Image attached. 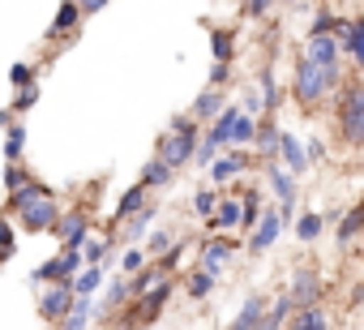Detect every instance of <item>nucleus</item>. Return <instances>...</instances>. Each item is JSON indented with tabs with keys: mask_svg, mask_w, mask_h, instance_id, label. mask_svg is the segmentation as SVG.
<instances>
[{
	"mask_svg": "<svg viewBox=\"0 0 364 330\" xmlns=\"http://www.w3.org/2000/svg\"><path fill=\"white\" fill-rule=\"evenodd\" d=\"M291 95H296V103H300L304 112H313V107H321V103L330 99V86H326V78H321V65H313L304 52H300V60L291 65Z\"/></svg>",
	"mask_w": 364,
	"mask_h": 330,
	"instance_id": "nucleus-1",
	"label": "nucleus"
},
{
	"mask_svg": "<svg viewBox=\"0 0 364 330\" xmlns=\"http://www.w3.org/2000/svg\"><path fill=\"white\" fill-rule=\"evenodd\" d=\"M338 133L343 142H364V86H338Z\"/></svg>",
	"mask_w": 364,
	"mask_h": 330,
	"instance_id": "nucleus-2",
	"label": "nucleus"
},
{
	"mask_svg": "<svg viewBox=\"0 0 364 330\" xmlns=\"http://www.w3.org/2000/svg\"><path fill=\"white\" fill-rule=\"evenodd\" d=\"M249 146H223L210 163H206V172H210V185L215 189H223V185H232V181H240L245 172H249Z\"/></svg>",
	"mask_w": 364,
	"mask_h": 330,
	"instance_id": "nucleus-3",
	"label": "nucleus"
},
{
	"mask_svg": "<svg viewBox=\"0 0 364 330\" xmlns=\"http://www.w3.org/2000/svg\"><path fill=\"white\" fill-rule=\"evenodd\" d=\"M198 137H202V129H185V133H176V129H171V133H163V137H159V150H154V154L167 163V168H176V172H180V168H189V163H193Z\"/></svg>",
	"mask_w": 364,
	"mask_h": 330,
	"instance_id": "nucleus-4",
	"label": "nucleus"
},
{
	"mask_svg": "<svg viewBox=\"0 0 364 330\" xmlns=\"http://www.w3.org/2000/svg\"><path fill=\"white\" fill-rule=\"evenodd\" d=\"M56 219H60V202H56L52 193H43V198H35L31 206H22V211H18V223H22L31 236L52 232V228H56Z\"/></svg>",
	"mask_w": 364,
	"mask_h": 330,
	"instance_id": "nucleus-5",
	"label": "nucleus"
},
{
	"mask_svg": "<svg viewBox=\"0 0 364 330\" xmlns=\"http://www.w3.org/2000/svg\"><path fill=\"white\" fill-rule=\"evenodd\" d=\"M283 228H287V219L279 215V211H262V219H257V228L245 236V253H266V249H274L279 245V236H283Z\"/></svg>",
	"mask_w": 364,
	"mask_h": 330,
	"instance_id": "nucleus-6",
	"label": "nucleus"
},
{
	"mask_svg": "<svg viewBox=\"0 0 364 330\" xmlns=\"http://www.w3.org/2000/svg\"><path fill=\"white\" fill-rule=\"evenodd\" d=\"M52 236H56L65 249H82V245H86V236H90V215H86V211H60V219H56Z\"/></svg>",
	"mask_w": 364,
	"mask_h": 330,
	"instance_id": "nucleus-7",
	"label": "nucleus"
},
{
	"mask_svg": "<svg viewBox=\"0 0 364 330\" xmlns=\"http://www.w3.org/2000/svg\"><path fill=\"white\" fill-rule=\"evenodd\" d=\"M69 304H73V283H43V292H39V317L43 321H56L60 326V317L69 313Z\"/></svg>",
	"mask_w": 364,
	"mask_h": 330,
	"instance_id": "nucleus-8",
	"label": "nucleus"
},
{
	"mask_svg": "<svg viewBox=\"0 0 364 330\" xmlns=\"http://www.w3.org/2000/svg\"><path fill=\"white\" fill-rule=\"evenodd\" d=\"M334 39L343 48V60H351L364 73V18H343V26H338Z\"/></svg>",
	"mask_w": 364,
	"mask_h": 330,
	"instance_id": "nucleus-9",
	"label": "nucleus"
},
{
	"mask_svg": "<svg viewBox=\"0 0 364 330\" xmlns=\"http://www.w3.org/2000/svg\"><path fill=\"white\" fill-rule=\"evenodd\" d=\"M198 253H202V266H206L210 275H223V266L240 253V245H236V240H228V236H206Z\"/></svg>",
	"mask_w": 364,
	"mask_h": 330,
	"instance_id": "nucleus-10",
	"label": "nucleus"
},
{
	"mask_svg": "<svg viewBox=\"0 0 364 330\" xmlns=\"http://www.w3.org/2000/svg\"><path fill=\"white\" fill-rule=\"evenodd\" d=\"M279 163H283V168H287L296 181H300V176L313 168V163H309V154H304V142H300L296 133H287V129L279 133Z\"/></svg>",
	"mask_w": 364,
	"mask_h": 330,
	"instance_id": "nucleus-11",
	"label": "nucleus"
},
{
	"mask_svg": "<svg viewBox=\"0 0 364 330\" xmlns=\"http://www.w3.org/2000/svg\"><path fill=\"white\" fill-rule=\"evenodd\" d=\"M154 219H159V206H154V202L137 206L124 223H116V228H120V236H116V240H124V245H141V236L150 232V223H154Z\"/></svg>",
	"mask_w": 364,
	"mask_h": 330,
	"instance_id": "nucleus-12",
	"label": "nucleus"
},
{
	"mask_svg": "<svg viewBox=\"0 0 364 330\" xmlns=\"http://www.w3.org/2000/svg\"><path fill=\"white\" fill-rule=\"evenodd\" d=\"M287 292H291L296 304H313V300H321V275H317L313 266H296Z\"/></svg>",
	"mask_w": 364,
	"mask_h": 330,
	"instance_id": "nucleus-13",
	"label": "nucleus"
},
{
	"mask_svg": "<svg viewBox=\"0 0 364 330\" xmlns=\"http://www.w3.org/2000/svg\"><path fill=\"white\" fill-rule=\"evenodd\" d=\"M82 9H77V0H60L56 5V18H52V26H48V39H73L77 35V26H82Z\"/></svg>",
	"mask_w": 364,
	"mask_h": 330,
	"instance_id": "nucleus-14",
	"label": "nucleus"
},
{
	"mask_svg": "<svg viewBox=\"0 0 364 330\" xmlns=\"http://www.w3.org/2000/svg\"><path fill=\"white\" fill-rule=\"evenodd\" d=\"M133 300V292H129V275H107V292H103V300H95V309H99V321L107 317V313H116L120 304H129Z\"/></svg>",
	"mask_w": 364,
	"mask_h": 330,
	"instance_id": "nucleus-15",
	"label": "nucleus"
},
{
	"mask_svg": "<svg viewBox=\"0 0 364 330\" xmlns=\"http://www.w3.org/2000/svg\"><path fill=\"white\" fill-rule=\"evenodd\" d=\"M279 120L274 116H262L257 120V133H253V142H249V150L257 154V159H270V154H279Z\"/></svg>",
	"mask_w": 364,
	"mask_h": 330,
	"instance_id": "nucleus-16",
	"label": "nucleus"
},
{
	"mask_svg": "<svg viewBox=\"0 0 364 330\" xmlns=\"http://www.w3.org/2000/svg\"><path fill=\"white\" fill-rule=\"evenodd\" d=\"M95 321H99L95 296H77V292H73V304H69V313L60 317V326H65V330H86V326H95Z\"/></svg>",
	"mask_w": 364,
	"mask_h": 330,
	"instance_id": "nucleus-17",
	"label": "nucleus"
},
{
	"mask_svg": "<svg viewBox=\"0 0 364 330\" xmlns=\"http://www.w3.org/2000/svg\"><path fill=\"white\" fill-rule=\"evenodd\" d=\"M257 95H262V103H266V116H279V107H283V86H279L274 65H262V73H257Z\"/></svg>",
	"mask_w": 364,
	"mask_h": 330,
	"instance_id": "nucleus-18",
	"label": "nucleus"
},
{
	"mask_svg": "<svg viewBox=\"0 0 364 330\" xmlns=\"http://www.w3.org/2000/svg\"><path fill=\"white\" fill-rule=\"evenodd\" d=\"M223 103H228V95H223V86H210V82H206V90H202V95L193 99V107H189V116H193L198 124H206V120H215V116H219V107H223Z\"/></svg>",
	"mask_w": 364,
	"mask_h": 330,
	"instance_id": "nucleus-19",
	"label": "nucleus"
},
{
	"mask_svg": "<svg viewBox=\"0 0 364 330\" xmlns=\"http://www.w3.org/2000/svg\"><path fill=\"white\" fill-rule=\"evenodd\" d=\"M360 232H364V202H355L351 211H343V215H338V228H334V240H338V249L355 245V240H360Z\"/></svg>",
	"mask_w": 364,
	"mask_h": 330,
	"instance_id": "nucleus-20",
	"label": "nucleus"
},
{
	"mask_svg": "<svg viewBox=\"0 0 364 330\" xmlns=\"http://www.w3.org/2000/svg\"><path fill=\"white\" fill-rule=\"evenodd\" d=\"M107 275H112V270H107L103 262H86V266H82L69 283H73V292H77V296H95V292L107 283Z\"/></svg>",
	"mask_w": 364,
	"mask_h": 330,
	"instance_id": "nucleus-21",
	"label": "nucleus"
},
{
	"mask_svg": "<svg viewBox=\"0 0 364 330\" xmlns=\"http://www.w3.org/2000/svg\"><path fill=\"white\" fill-rule=\"evenodd\" d=\"M287 326H296V330H321V326H330V313L321 309V300H313V304H296L291 317H287Z\"/></svg>",
	"mask_w": 364,
	"mask_h": 330,
	"instance_id": "nucleus-22",
	"label": "nucleus"
},
{
	"mask_svg": "<svg viewBox=\"0 0 364 330\" xmlns=\"http://www.w3.org/2000/svg\"><path fill=\"white\" fill-rule=\"evenodd\" d=\"M291 232H296V240H300V245H313V240H321V232H326V215L304 211V215H296V219H291Z\"/></svg>",
	"mask_w": 364,
	"mask_h": 330,
	"instance_id": "nucleus-23",
	"label": "nucleus"
},
{
	"mask_svg": "<svg viewBox=\"0 0 364 330\" xmlns=\"http://www.w3.org/2000/svg\"><path fill=\"white\" fill-rule=\"evenodd\" d=\"M291 309H296L291 292H279L274 300H266V317H262V330H279V326H287Z\"/></svg>",
	"mask_w": 364,
	"mask_h": 330,
	"instance_id": "nucleus-24",
	"label": "nucleus"
},
{
	"mask_svg": "<svg viewBox=\"0 0 364 330\" xmlns=\"http://www.w3.org/2000/svg\"><path fill=\"white\" fill-rule=\"evenodd\" d=\"M262 317H266V300L262 296H245V304L232 317V330H253V326H262Z\"/></svg>",
	"mask_w": 364,
	"mask_h": 330,
	"instance_id": "nucleus-25",
	"label": "nucleus"
},
{
	"mask_svg": "<svg viewBox=\"0 0 364 330\" xmlns=\"http://www.w3.org/2000/svg\"><path fill=\"white\" fill-rule=\"evenodd\" d=\"M146 189H167L171 181H176V168H167V163L154 154V159H146V168H141V176H137Z\"/></svg>",
	"mask_w": 364,
	"mask_h": 330,
	"instance_id": "nucleus-26",
	"label": "nucleus"
},
{
	"mask_svg": "<svg viewBox=\"0 0 364 330\" xmlns=\"http://www.w3.org/2000/svg\"><path fill=\"white\" fill-rule=\"evenodd\" d=\"M146 202H150V189L137 181V185H133V189H124V198L116 202V211H112V223H124V219H129L137 206H146Z\"/></svg>",
	"mask_w": 364,
	"mask_h": 330,
	"instance_id": "nucleus-27",
	"label": "nucleus"
},
{
	"mask_svg": "<svg viewBox=\"0 0 364 330\" xmlns=\"http://www.w3.org/2000/svg\"><path fill=\"white\" fill-rule=\"evenodd\" d=\"M210 56H215V60H228V65H236V31H228V26H215V31H210Z\"/></svg>",
	"mask_w": 364,
	"mask_h": 330,
	"instance_id": "nucleus-28",
	"label": "nucleus"
},
{
	"mask_svg": "<svg viewBox=\"0 0 364 330\" xmlns=\"http://www.w3.org/2000/svg\"><path fill=\"white\" fill-rule=\"evenodd\" d=\"M43 193H52V189H48L43 181H31V185H22V189L5 193V211H9V215H18L22 206H31V202H35V198H43Z\"/></svg>",
	"mask_w": 364,
	"mask_h": 330,
	"instance_id": "nucleus-29",
	"label": "nucleus"
},
{
	"mask_svg": "<svg viewBox=\"0 0 364 330\" xmlns=\"http://www.w3.org/2000/svg\"><path fill=\"white\" fill-rule=\"evenodd\" d=\"M257 120H262V116H249V112L240 107V112H236V120H232L228 146H249V142H253V133H257Z\"/></svg>",
	"mask_w": 364,
	"mask_h": 330,
	"instance_id": "nucleus-30",
	"label": "nucleus"
},
{
	"mask_svg": "<svg viewBox=\"0 0 364 330\" xmlns=\"http://www.w3.org/2000/svg\"><path fill=\"white\" fill-rule=\"evenodd\" d=\"M26 137H31V129H26V124H18V120H9V124H5V163H14V159H22V154H26Z\"/></svg>",
	"mask_w": 364,
	"mask_h": 330,
	"instance_id": "nucleus-31",
	"label": "nucleus"
},
{
	"mask_svg": "<svg viewBox=\"0 0 364 330\" xmlns=\"http://www.w3.org/2000/svg\"><path fill=\"white\" fill-rule=\"evenodd\" d=\"M215 283H219V275H210L206 266H198V270H189L185 292H189V300H206V296L215 292Z\"/></svg>",
	"mask_w": 364,
	"mask_h": 330,
	"instance_id": "nucleus-32",
	"label": "nucleus"
},
{
	"mask_svg": "<svg viewBox=\"0 0 364 330\" xmlns=\"http://www.w3.org/2000/svg\"><path fill=\"white\" fill-rule=\"evenodd\" d=\"M262 211H266V198H262L257 189H253L249 198H240V232H245V236H249V232L257 228V219H262Z\"/></svg>",
	"mask_w": 364,
	"mask_h": 330,
	"instance_id": "nucleus-33",
	"label": "nucleus"
},
{
	"mask_svg": "<svg viewBox=\"0 0 364 330\" xmlns=\"http://www.w3.org/2000/svg\"><path fill=\"white\" fill-rule=\"evenodd\" d=\"M60 279L69 283V275H65V262H60V253H56V257H48V262H39V266L31 270V283H35V287H39V283H60Z\"/></svg>",
	"mask_w": 364,
	"mask_h": 330,
	"instance_id": "nucleus-34",
	"label": "nucleus"
},
{
	"mask_svg": "<svg viewBox=\"0 0 364 330\" xmlns=\"http://www.w3.org/2000/svg\"><path fill=\"white\" fill-rule=\"evenodd\" d=\"M338 26H343V18L321 5V9L313 14V22H309V35H338Z\"/></svg>",
	"mask_w": 364,
	"mask_h": 330,
	"instance_id": "nucleus-35",
	"label": "nucleus"
},
{
	"mask_svg": "<svg viewBox=\"0 0 364 330\" xmlns=\"http://www.w3.org/2000/svg\"><path fill=\"white\" fill-rule=\"evenodd\" d=\"M43 99V90H39V82H31V86H18V95H14V103H9V112L14 116H26L35 103Z\"/></svg>",
	"mask_w": 364,
	"mask_h": 330,
	"instance_id": "nucleus-36",
	"label": "nucleus"
},
{
	"mask_svg": "<svg viewBox=\"0 0 364 330\" xmlns=\"http://www.w3.org/2000/svg\"><path fill=\"white\" fill-rule=\"evenodd\" d=\"M215 206H219V189H215V185H206V189L193 193V215H198V219H210Z\"/></svg>",
	"mask_w": 364,
	"mask_h": 330,
	"instance_id": "nucleus-37",
	"label": "nucleus"
},
{
	"mask_svg": "<svg viewBox=\"0 0 364 330\" xmlns=\"http://www.w3.org/2000/svg\"><path fill=\"white\" fill-rule=\"evenodd\" d=\"M35 176L22 168V159H14V163H5V193H14V189H22V185H31Z\"/></svg>",
	"mask_w": 364,
	"mask_h": 330,
	"instance_id": "nucleus-38",
	"label": "nucleus"
},
{
	"mask_svg": "<svg viewBox=\"0 0 364 330\" xmlns=\"http://www.w3.org/2000/svg\"><path fill=\"white\" fill-rule=\"evenodd\" d=\"M137 266H146V249H141V245H129V249L120 253V262H116V270H120V275H133Z\"/></svg>",
	"mask_w": 364,
	"mask_h": 330,
	"instance_id": "nucleus-39",
	"label": "nucleus"
},
{
	"mask_svg": "<svg viewBox=\"0 0 364 330\" xmlns=\"http://www.w3.org/2000/svg\"><path fill=\"white\" fill-rule=\"evenodd\" d=\"M171 240H176V232H146V257L167 253V249H171Z\"/></svg>",
	"mask_w": 364,
	"mask_h": 330,
	"instance_id": "nucleus-40",
	"label": "nucleus"
},
{
	"mask_svg": "<svg viewBox=\"0 0 364 330\" xmlns=\"http://www.w3.org/2000/svg\"><path fill=\"white\" fill-rule=\"evenodd\" d=\"M9 82H14V90H18V86H31V82H39V69L26 65V60H18V65L9 69Z\"/></svg>",
	"mask_w": 364,
	"mask_h": 330,
	"instance_id": "nucleus-41",
	"label": "nucleus"
},
{
	"mask_svg": "<svg viewBox=\"0 0 364 330\" xmlns=\"http://www.w3.org/2000/svg\"><path fill=\"white\" fill-rule=\"evenodd\" d=\"M279 0H240V14L245 18H270Z\"/></svg>",
	"mask_w": 364,
	"mask_h": 330,
	"instance_id": "nucleus-42",
	"label": "nucleus"
},
{
	"mask_svg": "<svg viewBox=\"0 0 364 330\" xmlns=\"http://www.w3.org/2000/svg\"><path fill=\"white\" fill-rule=\"evenodd\" d=\"M236 103H240V107H245L249 116H266V103H262V95H257V86H249V90H245V95H240Z\"/></svg>",
	"mask_w": 364,
	"mask_h": 330,
	"instance_id": "nucleus-43",
	"label": "nucleus"
},
{
	"mask_svg": "<svg viewBox=\"0 0 364 330\" xmlns=\"http://www.w3.org/2000/svg\"><path fill=\"white\" fill-rule=\"evenodd\" d=\"M232 82V65L228 60H215L210 65V86H228Z\"/></svg>",
	"mask_w": 364,
	"mask_h": 330,
	"instance_id": "nucleus-44",
	"label": "nucleus"
},
{
	"mask_svg": "<svg viewBox=\"0 0 364 330\" xmlns=\"http://www.w3.org/2000/svg\"><path fill=\"white\" fill-rule=\"evenodd\" d=\"M304 154H309V163H326V142L321 137H309L304 142Z\"/></svg>",
	"mask_w": 364,
	"mask_h": 330,
	"instance_id": "nucleus-45",
	"label": "nucleus"
},
{
	"mask_svg": "<svg viewBox=\"0 0 364 330\" xmlns=\"http://www.w3.org/2000/svg\"><path fill=\"white\" fill-rule=\"evenodd\" d=\"M77 9L90 18V14H103V9H107V0H77Z\"/></svg>",
	"mask_w": 364,
	"mask_h": 330,
	"instance_id": "nucleus-46",
	"label": "nucleus"
},
{
	"mask_svg": "<svg viewBox=\"0 0 364 330\" xmlns=\"http://www.w3.org/2000/svg\"><path fill=\"white\" fill-rule=\"evenodd\" d=\"M5 245H14V223L0 219V249H5Z\"/></svg>",
	"mask_w": 364,
	"mask_h": 330,
	"instance_id": "nucleus-47",
	"label": "nucleus"
},
{
	"mask_svg": "<svg viewBox=\"0 0 364 330\" xmlns=\"http://www.w3.org/2000/svg\"><path fill=\"white\" fill-rule=\"evenodd\" d=\"M9 120H18V116H14V112H9V107H0V129H5V124H9Z\"/></svg>",
	"mask_w": 364,
	"mask_h": 330,
	"instance_id": "nucleus-48",
	"label": "nucleus"
},
{
	"mask_svg": "<svg viewBox=\"0 0 364 330\" xmlns=\"http://www.w3.org/2000/svg\"><path fill=\"white\" fill-rule=\"evenodd\" d=\"M279 5H304V0H279Z\"/></svg>",
	"mask_w": 364,
	"mask_h": 330,
	"instance_id": "nucleus-49",
	"label": "nucleus"
},
{
	"mask_svg": "<svg viewBox=\"0 0 364 330\" xmlns=\"http://www.w3.org/2000/svg\"><path fill=\"white\" fill-rule=\"evenodd\" d=\"M360 253H364V232H360Z\"/></svg>",
	"mask_w": 364,
	"mask_h": 330,
	"instance_id": "nucleus-50",
	"label": "nucleus"
},
{
	"mask_svg": "<svg viewBox=\"0 0 364 330\" xmlns=\"http://www.w3.org/2000/svg\"><path fill=\"white\" fill-rule=\"evenodd\" d=\"M360 5H364V0H360Z\"/></svg>",
	"mask_w": 364,
	"mask_h": 330,
	"instance_id": "nucleus-51",
	"label": "nucleus"
},
{
	"mask_svg": "<svg viewBox=\"0 0 364 330\" xmlns=\"http://www.w3.org/2000/svg\"><path fill=\"white\" fill-rule=\"evenodd\" d=\"M360 146H364V142H360Z\"/></svg>",
	"mask_w": 364,
	"mask_h": 330,
	"instance_id": "nucleus-52",
	"label": "nucleus"
}]
</instances>
